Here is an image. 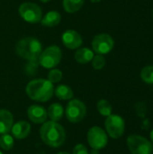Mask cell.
Here are the masks:
<instances>
[{"label": "cell", "mask_w": 153, "mask_h": 154, "mask_svg": "<svg viewBox=\"0 0 153 154\" xmlns=\"http://www.w3.org/2000/svg\"><path fill=\"white\" fill-rule=\"evenodd\" d=\"M41 141L52 148L60 147L66 140V131L58 122L48 121L42 124L40 129Z\"/></svg>", "instance_id": "obj_1"}, {"label": "cell", "mask_w": 153, "mask_h": 154, "mask_svg": "<svg viewBox=\"0 0 153 154\" xmlns=\"http://www.w3.org/2000/svg\"><path fill=\"white\" fill-rule=\"evenodd\" d=\"M25 92L32 100L37 102H47L54 94V86L48 79H37L31 80L27 84Z\"/></svg>", "instance_id": "obj_2"}, {"label": "cell", "mask_w": 153, "mask_h": 154, "mask_svg": "<svg viewBox=\"0 0 153 154\" xmlns=\"http://www.w3.org/2000/svg\"><path fill=\"white\" fill-rule=\"evenodd\" d=\"M42 51L41 42L34 37H24L19 40L15 45V52L23 60L30 62H37Z\"/></svg>", "instance_id": "obj_3"}, {"label": "cell", "mask_w": 153, "mask_h": 154, "mask_svg": "<svg viewBox=\"0 0 153 154\" xmlns=\"http://www.w3.org/2000/svg\"><path fill=\"white\" fill-rule=\"evenodd\" d=\"M62 52L60 48L56 45H52L45 50H42L39 56L38 63L44 69H51L60 64Z\"/></svg>", "instance_id": "obj_4"}, {"label": "cell", "mask_w": 153, "mask_h": 154, "mask_svg": "<svg viewBox=\"0 0 153 154\" xmlns=\"http://www.w3.org/2000/svg\"><path fill=\"white\" fill-rule=\"evenodd\" d=\"M132 154H152L153 144L151 141L138 134H131L126 141Z\"/></svg>", "instance_id": "obj_5"}, {"label": "cell", "mask_w": 153, "mask_h": 154, "mask_svg": "<svg viewBox=\"0 0 153 154\" xmlns=\"http://www.w3.org/2000/svg\"><path fill=\"white\" fill-rule=\"evenodd\" d=\"M18 12L21 18L29 23H41V20L42 18L41 8L35 3L24 2L21 4Z\"/></svg>", "instance_id": "obj_6"}, {"label": "cell", "mask_w": 153, "mask_h": 154, "mask_svg": "<svg viewBox=\"0 0 153 154\" xmlns=\"http://www.w3.org/2000/svg\"><path fill=\"white\" fill-rule=\"evenodd\" d=\"M87 115V106L79 99H70L66 107V117L73 124L81 122Z\"/></svg>", "instance_id": "obj_7"}, {"label": "cell", "mask_w": 153, "mask_h": 154, "mask_svg": "<svg viewBox=\"0 0 153 154\" xmlns=\"http://www.w3.org/2000/svg\"><path fill=\"white\" fill-rule=\"evenodd\" d=\"M105 126L107 135L113 139H118L124 134L125 122L124 118L118 115H110L105 121Z\"/></svg>", "instance_id": "obj_8"}, {"label": "cell", "mask_w": 153, "mask_h": 154, "mask_svg": "<svg viewBox=\"0 0 153 154\" xmlns=\"http://www.w3.org/2000/svg\"><path fill=\"white\" fill-rule=\"evenodd\" d=\"M87 142L89 146L95 151H100L108 143V136L106 132L99 126H93L87 132Z\"/></svg>", "instance_id": "obj_9"}, {"label": "cell", "mask_w": 153, "mask_h": 154, "mask_svg": "<svg viewBox=\"0 0 153 154\" xmlns=\"http://www.w3.org/2000/svg\"><path fill=\"white\" fill-rule=\"evenodd\" d=\"M115 46V41L108 33H100L92 41V51L96 54L104 55L109 53Z\"/></svg>", "instance_id": "obj_10"}, {"label": "cell", "mask_w": 153, "mask_h": 154, "mask_svg": "<svg viewBox=\"0 0 153 154\" xmlns=\"http://www.w3.org/2000/svg\"><path fill=\"white\" fill-rule=\"evenodd\" d=\"M61 41L63 45L69 50H77L83 43L82 36L75 30L69 29L62 33Z\"/></svg>", "instance_id": "obj_11"}, {"label": "cell", "mask_w": 153, "mask_h": 154, "mask_svg": "<svg viewBox=\"0 0 153 154\" xmlns=\"http://www.w3.org/2000/svg\"><path fill=\"white\" fill-rule=\"evenodd\" d=\"M28 118L34 124H43L46 122L48 115L47 110L39 105H32L27 109Z\"/></svg>", "instance_id": "obj_12"}, {"label": "cell", "mask_w": 153, "mask_h": 154, "mask_svg": "<svg viewBox=\"0 0 153 154\" xmlns=\"http://www.w3.org/2000/svg\"><path fill=\"white\" fill-rule=\"evenodd\" d=\"M32 127L31 125L26 121H18L17 123L14 124L11 129V133L14 138L21 140L26 138L31 133Z\"/></svg>", "instance_id": "obj_13"}, {"label": "cell", "mask_w": 153, "mask_h": 154, "mask_svg": "<svg viewBox=\"0 0 153 154\" xmlns=\"http://www.w3.org/2000/svg\"><path fill=\"white\" fill-rule=\"evenodd\" d=\"M14 125V116L9 110L0 109V135L9 134Z\"/></svg>", "instance_id": "obj_14"}, {"label": "cell", "mask_w": 153, "mask_h": 154, "mask_svg": "<svg viewBox=\"0 0 153 154\" xmlns=\"http://www.w3.org/2000/svg\"><path fill=\"white\" fill-rule=\"evenodd\" d=\"M61 21V15L57 11H50L48 12L44 17L41 18V23L46 27H54L58 25Z\"/></svg>", "instance_id": "obj_15"}, {"label": "cell", "mask_w": 153, "mask_h": 154, "mask_svg": "<svg viewBox=\"0 0 153 154\" xmlns=\"http://www.w3.org/2000/svg\"><path fill=\"white\" fill-rule=\"evenodd\" d=\"M94 56V51L89 48H78L75 52V60L80 64L90 62Z\"/></svg>", "instance_id": "obj_16"}, {"label": "cell", "mask_w": 153, "mask_h": 154, "mask_svg": "<svg viewBox=\"0 0 153 154\" xmlns=\"http://www.w3.org/2000/svg\"><path fill=\"white\" fill-rule=\"evenodd\" d=\"M48 117L50 119V121L53 122H59L62 119L64 116V108L63 106L59 103H53L50 105L47 110Z\"/></svg>", "instance_id": "obj_17"}, {"label": "cell", "mask_w": 153, "mask_h": 154, "mask_svg": "<svg viewBox=\"0 0 153 154\" xmlns=\"http://www.w3.org/2000/svg\"><path fill=\"white\" fill-rule=\"evenodd\" d=\"M54 94L60 100H70L74 97L72 88L68 85H59L54 88Z\"/></svg>", "instance_id": "obj_18"}, {"label": "cell", "mask_w": 153, "mask_h": 154, "mask_svg": "<svg viewBox=\"0 0 153 154\" xmlns=\"http://www.w3.org/2000/svg\"><path fill=\"white\" fill-rule=\"evenodd\" d=\"M85 0H63L62 5L67 13L73 14L81 9Z\"/></svg>", "instance_id": "obj_19"}, {"label": "cell", "mask_w": 153, "mask_h": 154, "mask_svg": "<svg viewBox=\"0 0 153 154\" xmlns=\"http://www.w3.org/2000/svg\"><path fill=\"white\" fill-rule=\"evenodd\" d=\"M96 108L98 113L103 116L107 117L108 116L112 115V111H113L112 105L110 104L109 101L106 99H100L96 104Z\"/></svg>", "instance_id": "obj_20"}, {"label": "cell", "mask_w": 153, "mask_h": 154, "mask_svg": "<svg viewBox=\"0 0 153 154\" xmlns=\"http://www.w3.org/2000/svg\"><path fill=\"white\" fill-rule=\"evenodd\" d=\"M14 140L13 135L5 134L0 135V148L4 151H10L14 147Z\"/></svg>", "instance_id": "obj_21"}, {"label": "cell", "mask_w": 153, "mask_h": 154, "mask_svg": "<svg viewBox=\"0 0 153 154\" xmlns=\"http://www.w3.org/2000/svg\"><path fill=\"white\" fill-rule=\"evenodd\" d=\"M141 79L147 84H153V66H146L142 69Z\"/></svg>", "instance_id": "obj_22"}, {"label": "cell", "mask_w": 153, "mask_h": 154, "mask_svg": "<svg viewBox=\"0 0 153 154\" xmlns=\"http://www.w3.org/2000/svg\"><path fill=\"white\" fill-rule=\"evenodd\" d=\"M62 77H63V74H62V71L60 69H51L48 74V80L50 81L52 84L53 83H58L60 82L61 79H62Z\"/></svg>", "instance_id": "obj_23"}, {"label": "cell", "mask_w": 153, "mask_h": 154, "mask_svg": "<svg viewBox=\"0 0 153 154\" xmlns=\"http://www.w3.org/2000/svg\"><path fill=\"white\" fill-rule=\"evenodd\" d=\"M91 61H92V67L96 70L102 69L106 66V59L104 58L103 55L100 54L94 56Z\"/></svg>", "instance_id": "obj_24"}, {"label": "cell", "mask_w": 153, "mask_h": 154, "mask_svg": "<svg viewBox=\"0 0 153 154\" xmlns=\"http://www.w3.org/2000/svg\"><path fill=\"white\" fill-rule=\"evenodd\" d=\"M72 154H88V150L86 145L78 143L74 147Z\"/></svg>", "instance_id": "obj_25"}, {"label": "cell", "mask_w": 153, "mask_h": 154, "mask_svg": "<svg viewBox=\"0 0 153 154\" xmlns=\"http://www.w3.org/2000/svg\"><path fill=\"white\" fill-rule=\"evenodd\" d=\"M150 138H151V142L153 144V129L151 131V134H150Z\"/></svg>", "instance_id": "obj_26"}, {"label": "cell", "mask_w": 153, "mask_h": 154, "mask_svg": "<svg viewBox=\"0 0 153 154\" xmlns=\"http://www.w3.org/2000/svg\"><path fill=\"white\" fill-rule=\"evenodd\" d=\"M100 1H102V0H90V2H92V3H99Z\"/></svg>", "instance_id": "obj_27"}, {"label": "cell", "mask_w": 153, "mask_h": 154, "mask_svg": "<svg viewBox=\"0 0 153 154\" xmlns=\"http://www.w3.org/2000/svg\"><path fill=\"white\" fill-rule=\"evenodd\" d=\"M57 154H70V153H69V152H58Z\"/></svg>", "instance_id": "obj_28"}, {"label": "cell", "mask_w": 153, "mask_h": 154, "mask_svg": "<svg viewBox=\"0 0 153 154\" xmlns=\"http://www.w3.org/2000/svg\"><path fill=\"white\" fill-rule=\"evenodd\" d=\"M41 2H42V3H48V2H50V0H40Z\"/></svg>", "instance_id": "obj_29"}, {"label": "cell", "mask_w": 153, "mask_h": 154, "mask_svg": "<svg viewBox=\"0 0 153 154\" xmlns=\"http://www.w3.org/2000/svg\"><path fill=\"white\" fill-rule=\"evenodd\" d=\"M0 154H3V152H1V151H0Z\"/></svg>", "instance_id": "obj_30"}, {"label": "cell", "mask_w": 153, "mask_h": 154, "mask_svg": "<svg viewBox=\"0 0 153 154\" xmlns=\"http://www.w3.org/2000/svg\"><path fill=\"white\" fill-rule=\"evenodd\" d=\"M152 154H153V152H152Z\"/></svg>", "instance_id": "obj_31"}]
</instances>
